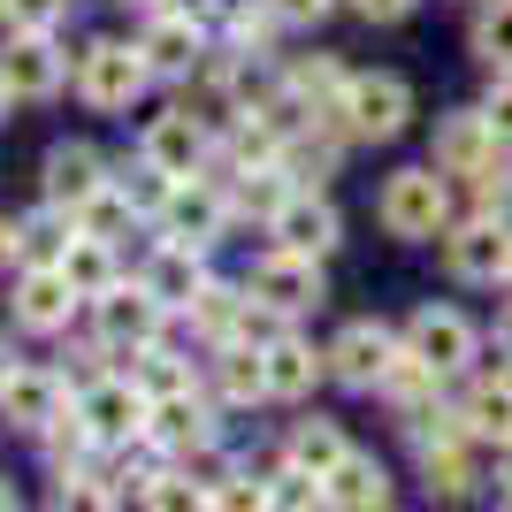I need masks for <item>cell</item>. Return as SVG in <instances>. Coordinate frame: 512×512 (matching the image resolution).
<instances>
[{"label": "cell", "mask_w": 512, "mask_h": 512, "mask_svg": "<svg viewBox=\"0 0 512 512\" xmlns=\"http://www.w3.org/2000/svg\"><path fill=\"white\" fill-rule=\"evenodd\" d=\"M199 161H207V130L192 123V107H176V115H153V123H146V169L192 176Z\"/></svg>", "instance_id": "7c38bea8"}, {"label": "cell", "mask_w": 512, "mask_h": 512, "mask_svg": "<svg viewBox=\"0 0 512 512\" xmlns=\"http://www.w3.org/2000/svg\"><path fill=\"white\" fill-rule=\"evenodd\" d=\"M0 512H23V505H16V490H8V482H0Z\"/></svg>", "instance_id": "f6af8a7d"}, {"label": "cell", "mask_w": 512, "mask_h": 512, "mask_svg": "<svg viewBox=\"0 0 512 512\" xmlns=\"http://www.w3.org/2000/svg\"><path fill=\"white\" fill-rule=\"evenodd\" d=\"M474 444H482V436H459V444H428L421 451V474H428L436 497H467L474 490Z\"/></svg>", "instance_id": "cb8c5ba5"}, {"label": "cell", "mask_w": 512, "mask_h": 512, "mask_svg": "<svg viewBox=\"0 0 512 512\" xmlns=\"http://www.w3.org/2000/svg\"><path fill=\"white\" fill-rule=\"evenodd\" d=\"M467 428L482 444H512V375H490V383H474L467 398Z\"/></svg>", "instance_id": "d4e9b609"}, {"label": "cell", "mask_w": 512, "mask_h": 512, "mask_svg": "<svg viewBox=\"0 0 512 512\" xmlns=\"http://www.w3.org/2000/svg\"><path fill=\"white\" fill-rule=\"evenodd\" d=\"M46 512H115V490H100V482H62Z\"/></svg>", "instance_id": "d590c367"}, {"label": "cell", "mask_w": 512, "mask_h": 512, "mask_svg": "<svg viewBox=\"0 0 512 512\" xmlns=\"http://www.w3.org/2000/svg\"><path fill=\"white\" fill-rule=\"evenodd\" d=\"M146 77H153L146 54H138V46H123V39H92L85 54H77V92H85L92 107H107V115L138 100V92H146Z\"/></svg>", "instance_id": "6da1fadb"}, {"label": "cell", "mask_w": 512, "mask_h": 512, "mask_svg": "<svg viewBox=\"0 0 512 512\" xmlns=\"http://www.w3.org/2000/svg\"><path fill=\"white\" fill-rule=\"evenodd\" d=\"M138 54H146V69L153 77H184V69L199 62V23H184V16H161L138 39Z\"/></svg>", "instance_id": "44dd1931"}, {"label": "cell", "mask_w": 512, "mask_h": 512, "mask_svg": "<svg viewBox=\"0 0 512 512\" xmlns=\"http://www.w3.org/2000/svg\"><path fill=\"white\" fill-rule=\"evenodd\" d=\"M344 459V436H337V421H306L299 436H291V467H306V474H321L329 482V467Z\"/></svg>", "instance_id": "4316f807"}, {"label": "cell", "mask_w": 512, "mask_h": 512, "mask_svg": "<svg viewBox=\"0 0 512 512\" xmlns=\"http://www.w3.org/2000/svg\"><path fill=\"white\" fill-rule=\"evenodd\" d=\"M161 222H169V245H214L222 222H230V207H222V192H207V184H176Z\"/></svg>", "instance_id": "4fadbf2b"}, {"label": "cell", "mask_w": 512, "mask_h": 512, "mask_svg": "<svg viewBox=\"0 0 512 512\" xmlns=\"http://www.w3.org/2000/svg\"><path fill=\"white\" fill-rule=\"evenodd\" d=\"M321 497H329V512H383L390 474L375 459H360V451H344L337 467H329V482H321Z\"/></svg>", "instance_id": "9a60e30c"}, {"label": "cell", "mask_w": 512, "mask_h": 512, "mask_svg": "<svg viewBox=\"0 0 512 512\" xmlns=\"http://www.w3.org/2000/svg\"><path fill=\"white\" fill-rule=\"evenodd\" d=\"M69 306H77V283H69L62 268H31V276L16 283V321L23 329H62Z\"/></svg>", "instance_id": "e0dca14e"}, {"label": "cell", "mask_w": 512, "mask_h": 512, "mask_svg": "<svg viewBox=\"0 0 512 512\" xmlns=\"http://www.w3.org/2000/svg\"><path fill=\"white\" fill-rule=\"evenodd\" d=\"M268 8H276L283 23H321L329 8H337V0H268Z\"/></svg>", "instance_id": "f35d334b"}, {"label": "cell", "mask_w": 512, "mask_h": 512, "mask_svg": "<svg viewBox=\"0 0 512 512\" xmlns=\"http://www.w3.org/2000/svg\"><path fill=\"white\" fill-rule=\"evenodd\" d=\"M0 85H8V100H46V92L62 85V54H54V39H46V31H16L8 54H0Z\"/></svg>", "instance_id": "30bf717a"}, {"label": "cell", "mask_w": 512, "mask_h": 512, "mask_svg": "<svg viewBox=\"0 0 512 512\" xmlns=\"http://www.w3.org/2000/svg\"><path fill=\"white\" fill-rule=\"evenodd\" d=\"M222 398L230 406H253V398H268V367H260V352H222Z\"/></svg>", "instance_id": "f1b7e54d"}, {"label": "cell", "mask_w": 512, "mask_h": 512, "mask_svg": "<svg viewBox=\"0 0 512 512\" xmlns=\"http://www.w3.org/2000/svg\"><path fill=\"white\" fill-rule=\"evenodd\" d=\"M497 337H505V352H512V314H505V329H497Z\"/></svg>", "instance_id": "bcb514c9"}, {"label": "cell", "mask_w": 512, "mask_h": 512, "mask_svg": "<svg viewBox=\"0 0 512 512\" xmlns=\"http://www.w3.org/2000/svg\"><path fill=\"white\" fill-rule=\"evenodd\" d=\"M490 512H512V490H505V497H497V505H490Z\"/></svg>", "instance_id": "7dc6e473"}, {"label": "cell", "mask_w": 512, "mask_h": 512, "mask_svg": "<svg viewBox=\"0 0 512 512\" xmlns=\"http://www.w3.org/2000/svg\"><path fill=\"white\" fill-rule=\"evenodd\" d=\"M406 352L421 367H436V375H459V367L474 360V321L451 314V306H421V314L406 321Z\"/></svg>", "instance_id": "52a82bcc"}, {"label": "cell", "mask_w": 512, "mask_h": 512, "mask_svg": "<svg viewBox=\"0 0 512 512\" xmlns=\"http://www.w3.org/2000/svg\"><path fill=\"white\" fill-rule=\"evenodd\" d=\"M337 115H344V130H352V138H398V130H406V115H413V92H406V77L375 69V77H352V85H344Z\"/></svg>", "instance_id": "3957f363"}, {"label": "cell", "mask_w": 512, "mask_h": 512, "mask_svg": "<svg viewBox=\"0 0 512 512\" xmlns=\"http://www.w3.org/2000/svg\"><path fill=\"white\" fill-rule=\"evenodd\" d=\"M85 428L100 436V444H130V436H146V421H153V398L130 375H100V383L85 390Z\"/></svg>", "instance_id": "5b68a950"}, {"label": "cell", "mask_w": 512, "mask_h": 512, "mask_svg": "<svg viewBox=\"0 0 512 512\" xmlns=\"http://www.w3.org/2000/svg\"><path fill=\"white\" fill-rule=\"evenodd\" d=\"M444 268L459 283H505L512 276V230L497 222V214H474L467 230L444 237Z\"/></svg>", "instance_id": "277c9868"}, {"label": "cell", "mask_w": 512, "mask_h": 512, "mask_svg": "<svg viewBox=\"0 0 512 512\" xmlns=\"http://www.w3.org/2000/svg\"><path fill=\"white\" fill-rule=\"evenodd\" d=\"M69 283H77V299H107L115 291V253H107V237H85V230H69L62 260H54Z\"/></svg>", "instance_id": "ffe728a7"}, {"label": "cell", "mask_w": 512, "mask_h": 512, "mask_svg": "<svg viewBox=\"0 0 512 512\" xmlns=\"http://www.w3.org/2000/svg\"><path fill=\"white\" fill-rule=\"evenodd\" d=\"M23 245H31V253H46V245H54V222H46V214H39V222H23Z\"/></svg>", "instance_id": "60d3db41"}, {"label": "cell", "mask_w": 512, "mask_h": 512, "mask_svg": "<svg viewBox=\"0 0 512 512\" xmlns=\"http://www.w3.org/2000/svg\"><path fill=\"white\" fill-rule=\"evenodd\" d=\"M92 192H107L92 146H54L46 153V207H85Z\"/></svg>", "instance_id": "2e32d148"}, {"label": "cell", "mask_w": 512, "mask_h": 512, "mask_svg": "<svg viewBox=\"0 0 512 512\" xmlns=\"http://www.w3.org/2000/svg\"><path fill=\"white\" fill-rule=\"evenodd\" d=\"M505 482H512V444H505Z\"/></svg>", "instance_id": "c3c4849f"}, {"label": "cell", "mask_w": 512, "mask_h": 512, "mask_svg": "<svg viewBox=\"0 0 512 512\" xmlns=\"http://www.w3.org/2000/svg\"><path fill=\"white\" fill-rule=\"evenodd\" d=\"M8 375H16V360H8V344H0V390H8Z\"/></svg>", "instance_id": "ee69618b"}, {"label": "cell", "mask_w": 512, "mask_h": 512, "mask_svg": "<svg viewBox=\"0 0 512 512\" xmlns=\"http://www.w3.org/2000/svg\"><path fill=\"white\" fill-rule=\"evenodd\" d=\"M283 199H291L283 169H245V184H237V207H253V214H268V222H276Z\"/></svg>", "instance_id": "4dcf8cb0"}, {"label": "cell", "mask_w": 512, "mask_h": 512, "mask_svg": "<svg viewBox=\"0 0 512 512\" xmlns=\"http://www.w3.org/2000/svg\"><path fill=\"white\" fill-rule=\"evenodd\" d=\"M260 367H268V398H306L314 375H321V360L306 352L299 337H276L268 352H260Z\"/></svg>", "instance_id": "603a6c76"}, {"label": "cell", "mask_w": 512, "mask_h": 512, "mask_svg": "<svg viewBox=\"0 0 512 512\" xmlns=\"http://www.w3.org/2000/svg\"><path fill=\"white\" fill-rule=\"evenodd\" d=\"M276 237H283V253L321 260L329 245H337V207L314 199V192H291V199H283V214H276Z\"/></svg>", "instance_id": "5bb4252c"}, {"label": "cell", "mask_w": 512, "mask_h": 512, "mask_svg": "<svg viewBox=\"0 0 512 512\" xmlns=\"http://www.w3.org/2000/svg\"><path fill=\"white\" fill-rule=\"evenodd\" d=\"M0 8H8V0H0Z\"/></svg>", "instance_id": "f907efd6"}, {"label": "cell", "mask_w": 512, "mask_h": 512, "mask_svg": "<svg viewBox=\"0 0 512 512\" xmlns=\"http://www.w3.org/2000/svg\"><path fill=\"white\" fill-rule=\"evenodd\" d=\"M0 107H8V85H0Z\"/></svg>", "instance_id": "681fc988"}, {"label": "cell", "mask_w": 512, "mask_h": 512, "mask_svg": "<svg viewBox=\"0 0 512 512\" xmlns=\"http://www.w3.org/2000/svg\"><path fill=\"white\" fill-rule=\"evenodd\" d=\"M398 367V337H390L383 321H352V329H337V344H329V375L352 390H383V375Z\"/></svg>", "instance_id": "8992f818"}, {"label": "cell", "mask_w": 512, "mask_h": 512, "mask_svg": "<svg viewBox=\"0 0 512 512\" xmlns=\"http://www.w3.org/2000/svg\"><path fill=\"white\" fill-rule=\"evenodd\" d=\"M268 497H276V505H291V512L329 505V497H321V474H306V467H283L276 482H268Z\"/></svg>", "instance_id": "d6a6232c"}, {"label": "cell", "mask_w": 512, "mask_h": 512, "mask_svg": "<svg viewBox=\"0 0 512 512\" xmlns=\"http://www.w3.org/2000/svg\"><path fill=\"white\" fill-rule=\"evenodd\" d=\"M352 8H360L367 23H398V16H406V8H413V0H352Z\"/></svg>", "instance_id": "ab89813d"}, {"label": "cell", "mask_w": 512, "mask_h": 512, "mask_svg": "<svg viewBox=\"0 0 512 512\" xmlns=\"http://www.w3.org/2000/svg\"><path fill=\"white\" fill-rule=\"evenodd\" d=\"M214 512H268V482H253V474H230V482L214 490Z\"/></svg>", "instance_id": "e575fe53"}, {"label": "cell", "mask_w": 512, "mask_h": 512, "mask_svg": "<svg viewBox=\"0 0 512 512\" xmlns=\"http://www.w3.org/2000/svg\"><path fill=\"white\" fill-rule=\"evenodd\" d=\"M77 222H85V237H115L130 222V192H92L85 207H77Z\"/></svg>", "instance_id": "1f68e13d"}, {"label": "cell", "mask_w": 512, "mask_h": 512, "mask_svg": "<svg viewBox=\"0 0 512 512\" xmlns=\"http://www.w3.org/2000/svg\"><path fill=\"white\" fill-rule=\"evenodd\" d=\"M474 54L482 62H512V0H490L474 16Z\"/></svg>", "instance_id": "f546056e"}, {"label": "cell", "mask_w": 512, "mask_h": 512, "mask_svg": "<svg viewBox=\"0 0 512 512\" xmlns=\"http://www.w3.org/2000/svg\"><path fill=\"white\" fill-rule=\"evenodd\" d=\"M92 306H100V344H107V352H146V344L161 337V314H169L146 283H138V291H123V283H115V291H107V299H92Z\"/></svg>", "instance_id": "ba28073f"}, {"label": "cell", "mask_w": 512, "mask_h": 512, "mask_svg": "<svg viewBox=\"0 0 512 512\" xmlns=\"http://www.w3.org/2000/svg\"><path fill=\"white\" fill-rule=\"evenodd\" d=\"M0 413L16 428H46L54 413H62V383L54 375H39V367H16L8 375V390H0Z\"/></svg>", "instance_id": "d6986e66"}, {"label": "cell", "mask_w": 512, "mask_h": 512, "mask_svg": "<svg viewBox=\"0 0 512 512\" xmlns=\"http://www.w3.org/2000/svg\"><path fill=\"white\" fill-rule=\"evenodd\" d=\"M276 8H268V0H260V8H237V16H230V39L237 46H245V54H260V46H268V39H276Z\"/></svg>", "instance_id": "836d02e7"}, {"label": "cell", "mask_w": 512, "mask_h": 512, "mask_svg": "<svg viewBox=\"0 0 512 512\" xmlns=\"http://www.w3.org/2000/svg\"><path fill=\"white\" fill-rule=\"evenodd\" d=\"M16 253H23V230H16V222H0V268H8Z\"/></svg>", "instance_id": "7bdbcfd3"}, {"label": "cell", "mask_w": 512, "mask_h": 512, "mask_svg": "<svg viewBox=\"0 0 512 512\" xmlns=\"http://www.w3.org/2000/svg\"><path fill=\"white\" fill-rule=\"evenodd\" d=\"M62 8L69 0H8V23H16V31H54Z\"/></svg>", "instance_id": "8d00e7d4"}, {"label": "cell", "mask_w": 512, "mask_h": 512, "mask_svg": "<svg viewBox=\"0 0 512 512\" xmlns=\"http://www.w3.org/2000/svg\"><path fill=\"white\" fill-rule=\"evenodd\" d=\"M245 291H253L260 306H276V314H306V306H321V268L306 253H268Z\"/></svg>", "instance_id": "9c48e42d"}, {"label": "cell", "mask_w": 512, "mask_h": 512, "mask_svg": "<svg viewBox=\"0 0 512 512\" xmlns=\"http://www.w3.org/2000/svg\"><path fill=\"white\" fill-rule=\"evenodd\" d=\"M482 115H490V130H497V138H505V146H512V77H497V85H490V100H482Z\"/></svg>", "instance_id": "74e56055"}, {"label": "cell", "mask_w": 512, "mask_h": 512, "mask_svg": "<svg viewBox=\"0 0 512 512\" xmlns=\"http://www.w3.org/2000/svg\"><path fill=\"white\" fill-rule=\"evenodd\" d=\"M169 16H184V23H207V16H214V0H169Z\"/></svg>", "instance_id": "b9f144b4"}, {"label": "cell", "mask_w": 512, "mask_h": 512, "mask_svg": "<svg viewBox=\"0 0 512 512\" xmlns=\"http://www.w3.org/2000/svg\"><path fill=\"white\" fill-rule=\"evenodd\" d=\"M451 214V192H444V169H398L383 184V230L390 237H436Z\"/></svg>", "instance_id": "7a4b0ae2"}, {"label": "cell", "mask_w": 512, "mask_h": 512, "mask_svg": "<svg viewBox=\"0 0 512 512\" xmlns=\"http://www.w3.org/2000/svg\"><path fill=\"white\" fill-rule=\"evenodd\" d=\"M146 291H153L161 306H184V314H192V299L207 291L199 245H161V253H153V268H146Z\"/></svg>", "instance_id": "ac0fdd59"}, {"label": "cell", "mask_w": 512, "mask_h": 512, "mask_svg": "<svg viewBox=\"0 0 512 512\" xmlns=\"http://www.w3.org/2000/svg\"><path fill=\"white\" fill-rule=\"evenodd\" d=\"M497 146H505V138L490 130V115H482V107H474V115H444V123H436V169H444V176H482V169L497 161Z\"/></svg>", "instance_id": "8fae6325"}, {"label": "cell", "mask_w": 512, "mask_h": 512, "mask_svg": "<svg viewBox=\"0 0 512 512\" xmlns=\"http://www.w3.org/2000/svg\"><path fill=\"white\" fill-rule=\"evenodd\" d=\"M192 321L207 329L214 344H237V329H245V299H237V291H222V283H207V291L192 299Z\"/></svg>", "instance_id": "484cf974"}, {"label": "cell", "mask_w": 512, "mask_h": 512, "mask_svg": "<svg viewBox=\"0 0 512 512\" xmlns=\"http://www.w3.org/2000/svg\"><path fill=\"white\" fill-rule=\"evenodd\" d=\"M146 512H214V490L192 474H153L146 482Z\"/></svg>", "instance_id": "83f0119b"}, {"label": "cell", "mask_w": 512, "mask_h": 512, "mask_svg": "<svg viewBox=\"0 0 512 512\" xmlns=\"http://www.w3.org/2000/svg\"><path fill=\"white\" fill-rule=\"evenodd\" d=\"M153 444H169V451H207V406H199V390H184V398H161L146 421Z\"/></svg>", "instance_id": "7402d4cb"}, {"label": "cell", "mask_w": 512, "mask_h": 512, "mask_svg": "<svg viewBox=\"0 0 512 512\" xmlns=\"http://www.w3.org/2000/svg\"><path fill=\"white\" fill-rule=\"evenodd\" d=\"M383 512H390V505H383Z\"/></svg>", "instance_id": "816d5d0a"}]
</instances>
